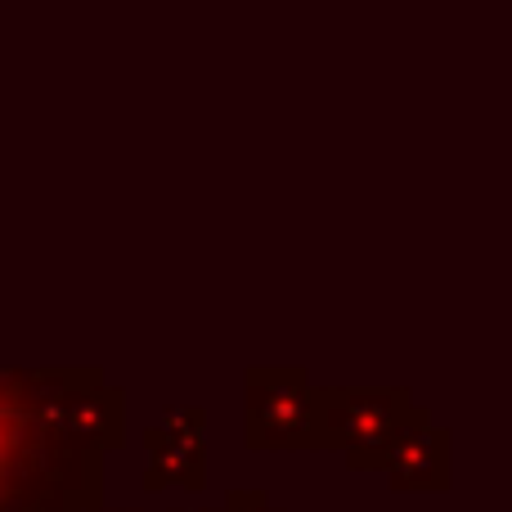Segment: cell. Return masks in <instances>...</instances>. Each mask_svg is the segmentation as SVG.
Here are the masks:
<instances>
[{"instance_id":"6da1fadb","label":"cell","mask_w":512,"mask_h":512,"mask_svg":"<svg viewBox=\"0 0 512 512\" xmlns=\"http://www.w3.org/2000/svg\"><path fill=\"white\" fill-rule=\"evenodd\" d=\"M122 396L95 373H0V512H95Z\"/></svg>"},{"instance_id":"7a4b0ae2","label":"cell","mask_w":512,"mask_h":512,"mask_svg":"<svg viewBox=\"0 0 512 512\" xmlns=\"http://www.w3.org/2000/svg\"><path fill=\"white\" fill-rule=\"evenodd\" d=\"M248 441L256 450L319 445L315 391L297 369H256L248 382Z\"/></svg>"},{"instance_id":"3957f363","label":"cell","mask_w":512,"mask_h":512,"mask_svg":"<svg viewBox=\"0 0 512 512\" xmlns=\"http://www.w3.org/2000/svg\"><path fill=\"white\" fill-rule=\"evenodd\" d=\"M409 418V400L400 391H315V432L319 445L337 441L346 450L378 445L373 463H382V445Z\"/></svg>"},{"instance_id":"277c9868","label":"cell","mask_w":512,"mask_h":512,"mask_svg":"<svg viewBox=\"0 0 512 512\" xmlns=\"http://www.w3.org/2000/svg\"><path fill=\"white\" fill-rule=\"evenodd\" d=\"M391 468L396 486H414V490H436L450 477V463H445V432H436L423 414H409L396 427L387 445H382V463Z\"/></svg>"},{"instance_id":"5b68a950","label":"cell","mask_w":512,"mask_h":512,"mask_svg":"<svg viewBox=\"0 0 512 512\" xmlns=\"http://www.w3.org/2000/svg\"><path fill=\"white\" fill-rule=\"evenodd\" d=\"M203 486V450H198V436L180 432V414L153 432L149 427V490L158 486Z\"/></svg>"}]
</instances>
